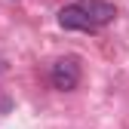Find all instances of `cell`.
<instances>
[{"label": "cell", "instance_id": "cell-1", "mask_svg": "<svg viewBox=\"0 0 129 129\" xmlns=\"http://www.w3.org/2000/svg\"><path fill=\"white\" fill-rule=\"evenodd\" d=\"M49 80H52V89H58V92L77 89V83H80V64H77V58H58L52 64V71H49Z\"/></svg>", "mask_w": 129, "mask_h": 129}, {"label": "cell", "instance_id": "cell-2", "mask_svg": "<svg viewBox=\"0 0 129 129\" xmlns=\"http://www.w3.org/2000/svg\"><path fill=\"white\" fill-rule=\"evenodd\" d=\"M77 6L89 15V22L95 28H99V25H111V22L117 19V9L111 6V3H105V0H80Z\"/></svg>", "mask_w": 129, "mask_h": 129}, {"label": "cell", "instance_id": "cell-3", "mask_svg": "<svg viewBox=\"0 0 129 129\" xmlns=\"http://www.w3.org/2000/svg\"><path fill=\"white\" fill-rule=\"evenodd\" d=\"M58 25L68 28V31H92V28H95V25L89 22V15L80 9L77 3H74V6H64V9L58 12Z\"/></svg>", "mask_w": 129, "mask_h": 129}]
</instances>
